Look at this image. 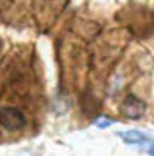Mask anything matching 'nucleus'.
<instances>
[{"instance_id": "7ed1b4c3", "label": "nucleus", "mask_w": 154, "mask_h": 156, "mask_svg": "<svg viewBox=\"0 0 154 156\" xmlns=\"http://www.w3.org/2000/svg\"><path fill=\"white\" fill-rule=\"evenodd\" d=\"M120 136H121V140H123L125 144H131V145H145V144H149V142H151V140H149V136H147L145 133L136 131V129H131V131L120 133Z\"/></svg>"}, {"instance_id": "39448f33", "label": "nucleus", "mask_w": 154, "mask_h": 156, "mask_svg": "<svg viewBox=\"0 0 154 156\" xmlns=\"http://www.w3.org/2000/svg\"><path fill=\"white\" fill-rule=\"evenodd\" d=\"M149 154L154 156V142H151V144H149Z\"/></svg>"}, {"instance_id": "f257e3e1", "label": "nucleus", "mask_w": 154, "mask_h": 156, "mask_svg": "<svg viewBox=\"0 0 154 156\" xmlns=\"http://www.w3.org/2000/svg\"><path fill=\"white\" fill-rule=\"evenodd\" d=\"M0 125L7 131H18L26 125V115L16 107H0Z\"/></svg>"}, {"instance_id": "20e7f679", "label": "nucleus", "mask_w": 154, "mask_h": 156, "mask_svg": "<svg viewBox=\"0 0 154 156\" xmlns=\"http://www.w3.org/2000/svg\"><path fill=\"white\" fill-rule=\"evenodd\" d=\"M113 123H114V120H113V118H107V116H102V118H96V120H94V125H96V127H100V129L111 127Z\"/></svg>"}, {"instance_id": "f03ea898", "label": "nucleus", "mask_w": 154, "mask_h": 156, "mask_svg": "<svg viewBox=\"0 0 154 156\" xmlns=\"http://www.w3.org/2000/svg\"><path fill=\"white\" fill-rule=\"evenodd\" d=\"M143 113H145V102L143 100L136 98L134 94H129L123 100V104H121V115L125 118L136 120V118L143 116Z\"/></svg>"}]
</instances>
